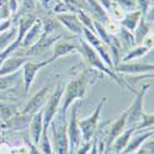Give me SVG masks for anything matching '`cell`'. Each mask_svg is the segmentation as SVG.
<instances>
[{
  "instance_id": "obj_1",
  "label": "cell",
  "mask_w": 154,
  "mask_h": 154,
  "mask_svg": "<svg viewBox=\"0 0 154 154\" xmlns=\"http://www.w3.org/2000/svg\"><path fill=\"white\" fill-rule=\"evenodd\" d=\"M96 75V73L91 69H85L84 72H82L76 78L72 79L68 85L66 86V89L63 90V105L60 109V113L63 116L67 115V110L68 107L73 104L75 100H82L85 95L86 91L89 90V88L91 86L93 78Z\"/></svg>"
},
{
  "instance_id": "obj_2",
  "label": "cell",
  "mask_w": 154,
  "mask_h": 154,
  "mask_svg": "<svg viewBox=\"0 0 154 154\" xmlns=\"http://www.w3.org/2000/svg\"><path fill=\"white\" fill-rule=\"evenodd\" d=\"M106 101H107V97H102L100 104L96 106L95 111L90 115V116L86 117V119H83V120H78V125H79L80 132H82V138H83V140H85V142H89V140L91 139V137L94 136L96 128H97V125H99V121H100L101 109L104 107Z\"/></svg>"
},
{
  "instance_id": "obj_3",
  "label": "cell",
  "mask_w": 154,
  "mask_h": 154,
  "mask_svg": "<svg viewBox=\"0 0 154 154\" xmlns=\"http://www.w3.org/2000/svg\"><path fill=\"white\" fill-rule=\"evenodd\" d=\"M63 95V89L60 86V84H58L56 91L52 94L48 100H47V104L46 106L42 109V115H43V132H47V128L51 125L52 120L54 119L56 113L58 111L59 104H60V99Z\"/></svg>"
},
{
  "instance_id": "obj_4",
  "label": "cell",
  "mask_w": 154,
  "mask_h": 154,
  "mask_svg": "<svg viewBox=\"0 0 154 154\" xmlns=\"http://www.w3.org/2000/svg\"><path fill=\"white\" fill-rule=\"evenodd\" d=\"M53 62V59L51 58L48 60H43V62H31V60H26L22 66V80H23V86H25V93L30 91V88L35 82V78L37 73L40 72L42 68H45L46 66L51 64Z\"/></svg>"
},
{
  "instance_id": "obj_5",
  "label": "cell",
  "mask_w": 154,
  "mask_h": 154,
  "mask_svg": "<svg viewBox=\"0 0 154 154\" xmlns=\"http://www.w3.org/2000/svg\"><path fill=\"white\" fill-rule=\"evenodd\" d=\"M149 85H144L142 88V91H140L136 100L133 101V104L128 107V116H127V125L130 126H137L139 123V121L142 120V116L144 115L143 112V100H144V95L148 90Z\"/></svg>"
},
{
  "instance_id": "obj_6",
  "label": "cell",
  "mask_w": 154,
  "mask_h": 154,
  "mask_svg": "<svg viewBox=\"0 0 154 154\" xmlns=\"http://www.w3.org/2000/svg\"><path fill=\"white\" fill-rule=\"evenodd\" d=\"M78 105H73L72 106V115H70V122L68 127V139H69V144L72 150H76L78 146L82 140V132L78 125V119H76V113H78Z\"/></svg>"
},
{
  "instance_id": "obj_7",
  "label": "cell",
  "mask_w": 154,
  "mask_h": 154,
  "mask_svg": "<svg viewBox=\"0 0 154 154\" xmlns=\"http://www.w3.org/2000/svg\"><path fill=\"white\" fill-rule=\"evenodd\" d=\"M48 90H49V86H45L42 88L40 91L36 93L31 99L30 101L26 104V106L23 107V110L20 112V113H23V115H35L36 112H38L40 110H42L45 102H46V97H47V94H48Z\"/></svg>"
},
{
  "instance_id": "obj_8",
  "label": "cell",
  "mask_w": 154,
  "mask_h": 154,
  "mask_svg": "<svg viewBox=\"0 0 154 154\" xmlns=\"http://www.w3.org/2000/svg\"><path fill=\"white\" fill-rule=\"evenodd\" d=\"M127 116H128V109L123 111L119 116V119H116V121L111 125L110 133L107 136V148H111V144L113 143V140L125 131V127L127 125Z\"/></svg>"
},
{
  "instance_id": "obj_9",
  "label": "cell",
  "mask_w": 154,
  "mask_h": 154,
  "mask_svg": "<svg viewBox=\"0 0 154 154\" xmlns=\"http://www.w3.org/2000/svg\"><path fill=\"white\" fill-rule=\"evenodd\" d=\"M42 33H43V23L40 20H35L32 26L27 30V32L23 36L22 46L23 47H30V46L35 45L41 38Z\"/></svg>"
},
{
  "instance_id": "obj_10",
  "label": "cell",
  "mask_w": 154,
  "mask_h": 154,
  "mask_svg": "<svg viewBox=\"0 0 154 154\" xmlns=\"http://www.w3.org/2000/svg\"><path fill=\"white\" fill-rule=\"evenodd\" d=\"M26 60H29V59L25 58V57H23V58H22V57H17V58L6 57V58L3 60L2 66H0V76L9 75V74H12V73L17 72V69H20Z\"/></svg>"
},
{
  "instance_id": "obj_11",
  "label": "cell",
  "mask_w": 154,
  "mask_h": 154,
  "mask_svg": "<svg viewBox=\"0 0 154 154\" xmlns=\"http://www.w3.org/2000/svg\"><path fill=\"white\" fill-rule=\"evenodd\" d=\"M58 20L66 26L69 31L76 33V35H82L83 33V23L80 22V20L76 17L75 15H72V14H59L58 16Z\"/></svg>"
},
{
  "instance_id": "obj_12",
  "label": "cell",
  "mask_w": 154,
  "mask_h": 154,
  "mask_svg": "<svg viewBox=\"0 0 154 154\" xmlns=\"http://www.w3.org/2000/svg\"><path fill=\"white\" fill-rule=\"evenodd\" d=\"M78 48H79V45H74V43H70L68 41H59L54 45L52 59L56 60L59 57L67 56L70 53H75V52H78Z\"/></svg>"
},
{
  "instance_id": "obj_13",
  "label": "cell",
  "mask_w": 154,
  "mask_h": 154,
  "mask_svg": "<svg viewBox=\"0 0 154 154\" xmlns=\"http://www.w3.org/2000/svg\"><path fill=\"white\" fill-rule=\"evenodd\" d=\"M42 128H43V115H42V110H40L35 115H32V120H31V137L36 144H38V142H40V138L42 136Z\"/></svg>"
},
{
  "instance_id": "obj_14",
  "label": "cell",
  "mask_w": 154,
  "mask_h": 154,
  "mask_svg": "<svg viewBox=\"0 0 154 154\" xmlns=\"http://www.w3.org/2000/svg\"><path fill=\"white\" fill-rule=\"evenodd\" d=\"M116 72H122V73H132V74H139L144 72H153V64H142V63H123L119 66Z\"/></svg>"
},
{
  "instance_id": "obj_15",
  "label": "cell",
  "mask_w": 154,
  "mask_h": 154,
  "mask_svg": "<svg viewBox=\"0 0 154 154\" xmlns=\"http://www.w3.org/2000/svg\"><path fill=\"white\" fill-rule=\"evenodd\" d=\"M142 10H136V11H131L130 14H127L122 20L121 23L122 26H125L126 30L128 31H134V29L137 27V25L139 22V19L142 16Z\"/></svg>"
},
{
  "instance_id": "obj_16",
  "label": "cell",
  "mask_w": 154,
  "mask_h": 154,
  "mask_svg": "<svg viewBox=\"0 0 154 154\" xmlns=\"http://www.w3.org/2000/svg\"><path fill=\"white\" fill-rule=\"evenodd\" d=\"M152 29V23L150 22H146V17L142 15L139 19V22L137 25V27L134 29L136 31V36H134V40H136V43L139 45L142 43V41H144V37L147 33H149Z\"/></svg>"
},
{
  "instance_id": "obj_17",
  "label": "cell",
  "mask_w": 154,
  "mask_h": 154,
  "mask_svg": "<svg viewBox=\"0 0 154 154\" xmlns=\"http://www.w3.org/2000/svg\"><path fill=\"white\" fill-rule=\"evenodd\" d=\"M136 130H137V128H136L134 126H131L127 131H123L122 134H120L116 139L113 140V147H112L113 150L116 152V153H120V152L126 147V144L128 143V140H130L132 133H133Z\"/></svg>"
},
{
  "instance_id": "obj_18",
  "label": "cell",
  "mask_w": 154,
  "mask_h": 154,
  "mask_svg": "<svg viewBox=\"0 0 154 154\" xmlns=\"http://www.w3.org/2000/svg\"><path fill=\"white\" fill-rule=\"evenodd\" d=\"M153 134V131L150 132H147V133H144V134H142V136H137V137H134V138H130V140H128V143L126 144L127 146V148L123 150V154H131L132 152H134V150H137L139 147H140V144H142L144 140L148 138V137H150Z\"/></svg>"
},
{
  "instance_id": "obj_19",
  "label": "cell",
  "mask_w": 154,
  "mask_h": 154,
  "mask_svg": "<svg viewBox=\"0 0 154 154\" xmlns=\"http://www.w3.org/2000/svg\"><path fill=\"white\" fill-rule=\"evenodd\" d=\"M88 3L90 4L91 12H93V15H94L96 21H105V22H107L110 20L107 14H106V11H105V9L100 5V3L97 2V0H88Z\"/></svg>"
},
{
  "instance_id": "obj_20",
  "label": "cell",
  "mask_w": 154,
  "mask_h": 154,
  "mask_svg": "<svg viewBox=\"0 0 154 154\" xmlns=\"http://www.w3.org/2000/svg\"><path fill=\"white\" fill-rule=\"evenodd\" d=\"M19 73L15 72L12 74H9V75H3L0 76V91H6L9 89L14 88L17 82H19Z\"/></svg>"
},
{
  "instance_id": "obj_21",
  "label": "cell",
  "mask_w": 154,
  "mask_h": 154,
  "mask_svg": "<svg viewBox=\"0 0 154 154\" xmlns=\"http://www.w3.org/2000/svg\"><path fill=\"white\" fill-rule=\"evenodd\" d=\"M148 47H146V46H143V47H138V48H136V49H132V52H130L128 53L125 58H123V62H128V60H131V59H136V58H138V57H142L144 53H147L148 52Z\"/></svg>"
},
{
  "instance_id": "obj_22",
  "label": "cell",
  "mask_w": 154,
  "mask_h": 154,
  "mask_svg": "<svg viewBox=\"0 0 154 154\" xmlns=\"http://www.w3.org/2000/svg\"><path fill=\"white\" fill-rule=\"evenodd\" d=\"M79 19H80V22L85 25L84 27H86L88 30H90L91 32L96 33V32H95V29H94V21H93L90 17H89V16L85 14V12H82V11L79 12Z\"/></svg>"
},
{
  "instance_id": "obj_23",
  "label": "cell",
  "mask_w": 154,
  "mask_h": 154,
  "mask_svg": "<svg viewBox=\"0 0 154 154\" xmlns=\"http://www.w3.org/2000/svg\"><path fill=\"white\" fill-rule=\"evenodd\" d=\"M117 5H120L123 10H128V11H133L132 9L137 8V2L134 0H115Z\"/></svg>"
},
{
  "instance_id": "obj_24",
  "label": "cell",
  "mask_w": 154,
  "mask_h": 154,
  "mask_svg": "<svg viewBox=\"0 0 154 154\" xmlns=\"http://www.w3.org/2000/svg\"><path fill=\"white\" fill-rule=\"evenodd\" d=\"M105 30H106V32H107L109 35H111V33H112V35H116V33L120 32L121 27H120V25H119L117 22H115V21H107Z\"/></svg>"
},
{
  "instance_id": "obj_25",
  "label": "cell",
  "mask_w": 154,
  "mask_h": 154,
  "mask_svg": "<svg viewBox=\"0 0 154 154\" xmlns=\"http://www.w3.org/2000/svg\"><path fill=\"white\" fill-rule=\"evenodd\" d=\"M35 8V0H23L22 3V10L25 9L26 11H30Z\"/></svg>"
},
{
  "instance_id": "obj_26",
  "label": "cell",
  "mask_w": 154,
  "mask_h": 154,
  "mask_svg": "<svg viewBox=\"0 0 154 154\" xmlns=\"http://www.w3.org/2000/svg\"><path fill=\"white\" fill-rule=\"evenodd\" d=\"M16 6H17V5H16V0H10V10H12V11L15 12L16 9H17Z\"/></svg>"
},
{
  "instance_id": "obj_27",
  "label": "cell",
  "mask_w": 154,
  "mask_h": 154,
  "mask_svg": "<svg viewBox=\"0 0 154 154\" xmlns=\"http://www.w3.org/2000/svg\"><path fill=\"white\" fill-rule=\"evenodd\" d=\"M0 142H2V134H0Z\"/></svg>"
},
{
  "instance_id": "obj_28",
  "label": "cell",
  "mask_w": 154,
  "mask_h": 154,
  "mask_svg": "<svg viewBox=\"0 0 154 154\" xmlns=\"http://www.w3.org/2000/svg\"><path fill=\"white\" fill-rule=\"evenodd\" d=\"M17 2H20V0H17Z\"/></svg>"
}]
</instances>
